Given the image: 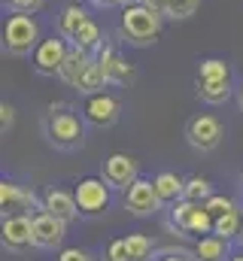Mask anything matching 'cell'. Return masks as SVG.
Returning a JSON list of instances; mask_svg holds the SVG:
<instances>
[{
    "label": "cell",
    "mask_w": 243,
    "mask_h": 261,
    "mask_svg": "<svg viewBox=\"0 0 243 261\" xmlns=\"http://www.w3.org/2000/svg\"><path fill=\"white\" fill-rule=\"evenodd\" d=\"M94 58H98V64L104 67V73H107V82L110 85H131L134 79H137V70L134 64L119 55L113 46H101L98 52H94Z\"/></svg>",
    "instance_id": "cell-12"
},
{
    "label": "cell",
    "mask_w": 243,
    "mask_h": 261,
    "mask_svg": "<svg viewBox=\"0 0 243 261\" xmlns=\"http://www.w3.org/2000/svg\"><path fill=\"white\" fill-rule=\"evenodd\" d=\"M213 234H216V237H225V240L237 237V234H240V213L231 210V213H225V216H216Z\"/></svg>",
    "instance_id": "cell-26"
},
{
    "label": "cell",
    "mask_w": 243,
    "mask_h": 261,
    "mask_svg": "<svg viewBox=\"0 0 243 261\" xmlns=\"http://www.w3.org/2000/svg\"><path fill=\"white\" fill-rule=\"evenodd\" d=\"M131 3H140V0H119V6H131Z\"/></svg>",
    "instance_id": "cell-36"
},
{
    "label": "cell",
    "mask_w": 243,
    "mask_h": 261,
    "mask_svg": "<svg viewBox=\"0 0 243 261\" xmlns=\"http://www.w3.org/2000/svg\"><path fill=\"white\" fill-rule=\"evenodd\" d=\"M201 79H231V64L225 58H204L198 64V73Z\"/></svg>",
    "instance_id": "cell-22"
},
{
    "label": "cell",
    "mask_w": 243,
    "mask_h": 261,
    "mask_svg": "<svg viewBox=\"0 0 243 261\" xmlns=\"http://www.w3.org/2000/svg\"><path fill=\"white\" fill-rule=\"evenodd\" d=\"M12 122H15V110L3 100V103H0V130L6 134V130L12 128Z\"/></svg>",
    "instance_id": "cell-31"
},
{
    "label": "cell",
    "mask_w": 243,
    "mask_h": 261,
    "mask_svg": "<svg viewBox=\"0 0 243 261\" xmlns=\"http://www.w3.org/2000/svg\"><path fill=\"white\" fill-rule=\"evenodd\" d=\"M0 210L3 216H15V213H31V210H40V197L28 189H21L18 182L12 179H3L0 182ZM34 216V213H31Z\"/></svg>",
    "instance_id": "cell-14"
},
{
    "label": "cell",
    "mask_w": 243,
    "mask_h": 261,
    "mask_svg": "<svg viewBox=\"0 0 243 261\" xmlns=\"http://www.w3.org/2000/svg\"><path fill=\"white\" fill-rule=\"evenodd\" d=\"M3 246L15 252L34 246V216L31 213L3 216Z\"/></svg>",
    "instance_id": "cell-11"
},
{
    "label": "cell",
    "mask_w": 243,
    "mask_h": 261,
    "mask_svg": "<svg viewBox=\"0 0 243 261\" xmlns=\"http://www.w3.org/2000/svg\"><path fill=\"white\" fill-rule=\"evenodd\" d=\"M234 97H237V107H240V113H243V82L237 85V91H234Z\"/></svg>",
    "instance_id": "cell-33"
},
{
    "label": "cell",
    "mask_w": 243,
    "mask_h": 261,
    "mask_svg": "<svg viewBox=\"0 0 243 261\" xmlns=\"http://www.w3.org/2000/svg\"><path fill=\"white\" fill-rule=\"evenodd\" d=\"M91 64H94V52H85V49H79V46L70 43V52H67V61L61 64L58 79L64 85H70V88H79L82 79H85V73L91 70Z\"/></svg>",
    "instance_id": "cell-15"
},
{
    "label": "cell",
    "mask_w": 243,
    "mask_h": 261,
    "mask_svg": "<svg viewBox=\"0 0 243 261\" xmlns=\"http://www.w3.org/2000/svg\"><path fill=\"white\" fill-rule=\"evenodd\" d=\"M228 261H243V252H237V255H231Z\"/></svg>",
    "instance_id": "cell-37"
},
{
    "label": "cell",
    "mask_w": 243,
    "mask_h": 261,
    "mask_svg": "<svg viewBox=\"0 0 243 261\" xmlns=\"http://www.w3.org/2000/svg\"><path fill=\"white\" fill-rule=\"evenodd\" d=\"M152 182H155V192L161 197V203H177L182 197V189H185V179L174 170H161Z\"/></svg>",
    "instance_id": "cell-19"
},
{
    "label": "cell",
    "mask_w": 243,
    "mask_h": 261,
    "mask_svg": "<svg viewBox=\"0 0 243 261\" xmlns=\"http://www.w3.org/2000/svg\"><path fill=\"white\" fill-rule=\"evenodd\" d=\"M40 6H43V0H6V9L9 12H31L34 15Z\"/></svg>",
    "instance_id": "cell-29"
},
{
    "label": "cell",
    "mask_w": 243,
    "mask_h": 261,
    "mask_svg": "<svg viewBox=\"0 0 243 261\" xmlns=\"http://www.w3.org/2000/svg\"><path fill=\"white\" fill-rule=\"evenodd\" d=\"M58 261H94L85 249H79V246H70V249H61L58 252Z\"/></svg>",
    "instance_id": "cell-30"
},
{
    "label": "cell",
    "mask_w": 243,
    "mask_h": 261,
    "mask_svg": "<svg viewBox=\"0 0 243 261\" xmlns=\"http://www.w3.org/2000/svg\"><path fill=\"white\" fill-rule=\"evenodd\" d=\"M43 134L55 149L73 152L85 143V119H79L70 103H52L43 116Z\"/></svg>",
    "instance_id": "cell-1"
},
{
    "label": "cell",
    "mask_w": 243,
    "mask_h": 261,
    "mask_svg": "<svg viewBox=\"0 0 243 261\" xmlns=\"http://www.w3.org/2000/svg\"><path fill=\"white\" fill-rule=\"evenodd\" d=\"M88 3H94V6H113V3H119V0H88Z\"/></svg>",
    "instance_id": "cell-34"
},
{
    "label": "cell",
    "mask_w": 243,
    "mask_h": 261,
    "mask_svg": "<svg viewBox=\"0 0 243 261\" xmlns=\"http://www.w3.org/2000/svg\"><path fill=\"white\" fill-rule=\"evenodd\" d=\"M204 206L210 210V216H213V219H216V216H225V213H231V210H237L231 197H225V195H216V192H213V195H210L207 200H204Z\"/></svg>",
    "instance_id": "cell-27"
},
{
    "label": "cell",
    "mask_w": 243,
    "mask_h": 261,
    "mask_svg": "<svg viewBox=\"0 0 243 261\" xmlns=\"http://www.w3.org/2000/svg\"><path fill=\"white\" fill-rule=\"evenodd\" d=\"M121 103L116 94L110 91H94V94H85V103H82V119L94 128H113L119 122Z\"/></svg>",
    "instance_id": "cell-8"
},
{
    "label": "cell",
    "mask_w": 243,
    "mask_h": 261,
    "mask_svg": "<svg viewBox=\"0 0 243 261\" xmlns=\"http://www.w3.org/2000/svg\"><path fill=\"white\" fill-rule=\"evenodd\" d=\"M88 18H91V15L85 12V6H79V3H67V6L61 9V15H58V34L73 43L76 34L82 31V24H85Z\"/></svg>",
    "instance_id": "cell-18"
},
{
    "label": "cell",
    "mask_w": 243,
    "mask_h": 261,
    "mask_svg": "<svg viewBox=\"0 0 243 261\" xmlns=\"http://www.w3.org/2000/svg\"><path fill=\"white\" fill-rule=\"evenodd\" d=\"M171 219H174V225L185 231V234H213V225H216V219L210 216V210L204 206V203H195V200H185L180 197L177 203H174V210H171Z\"/></svg>",
    "instance_id": "cell-6"
},
{
    "label": "cell",
    "mask_w": 243,
    "mask_h": 261,
    "mask_svg": "<svg viewBox=\"0 0 243 261\" xmlns=\"http://www.w3.org/2000/svg\"><path fill=\"white\" fill-rule=\"evenodd\" d=\"M104 261H131L125 237H116V240H110V246H107V252H104Z\"/></svg>",
    "instance_id": "cell-28"
},
{
    "label": "cell",
    "mask_w": 243,
    "mask_h": 261,
    "mask_svg": "<svg viewBox=\"0 0 243 261\" xmlns=\"http://www.w3.org/2000/svg\"><path fill=\"white\" fill-rule=\"evenodd\" d=\"M140 3H146L149 9H155V12H161V15H164V0H140Z\"/></svg>",
    "instance_id": "cell-32"
},
{
    "label": "cell",
    "mask_w": 243,
    "mask_h": 261,
    "mask_svg": "<svg viewBox=\"0 0 243 261\" xmlns=\"http://www.w3.org/2000/svg\"><path fill=\"white\" fill-rule=\"evenodd\" d=\"M73 46H79V49H85V52H98V49L104 46V43H101V24H98L94 18H88V21L82 24V31L76 34Z\"/></svg>",
    "instance_id": "cell-21"
},
{
    "label": "cell",
    "mask_w": 243,
    "mask_h": 261,
    "mask_svg": "<svg viewBox=\"0 0 243 261\" xmlns=\"http://www.w3.org/2000/svg\"><path fill=\"white\" fill-rule=\"evenodd\" d=\"M225 137V128L222 122L213 116V113H201V116H191L188 125H185V140L191 149L198 152H213Z\"/></svg>",
    "instance_id": "cell-7"
},
{
    "label": "cell",
    "mask_w": 243,
    "mask_h": 261,
    "mask_svg": "<svg viewBox=\"0 0 243 261\" xmlns=\"http://www.w3.org/2000/svg\"><path fill=\"white\" fill-rule=\"evenodd\" d=\"M3 3H6V0H3Z\"/></svg>",
    "instance_id": "cell-38"
},
{
    "label": "cell",
    "mask_w": 243,
    "mask_h": 261,
    "mask_svg": "<svg viewBox=\"0 0 243 261\" xmlns=\"http://www.w3.org/2000/svg\"><path fill=\"white\" fill-rule=\"evenodd\" d=\"M125 206L134 216H152V213H158L161 210V197L155 192V182L152 179H134L125 189Z\"/></svg>",
    "instance_id": "cell-9"
},
{
    "label": "cell",
    "mask_w": 243,
    "mask_h": 261,
    "mask_svg": "<svg viewBox=\"0 0 243 261\" xmlns=\"http://www.w3.org/2000/svg\"><path fill=\"white\" fill-rule=\"evenodd\" d=\"M210 195H213V186H210V179H204V176H188V179H185V189H182V197H185V200L204 203Z\"/></svg>",
    "instance_id": "cell-25"
},
{
    "label": "cell",
    "mask_w": 243,
    "mask_h": 261,
    "mask_svg": "<svg viewBox=\"0 0 243 261\" xmlns=\"http://www.w3.org/2000/svg\"><path fill=\"white\" fill-rule=\"evenodd\" d=\"M67 237V222L46 213V210H37L34 213V246L40 249H55L64 243Z\"/></svg>",
    "instance_id": "cell-10"
},
{
    "label": "cell",
    "mask_w": 243,
    "mask_h": 261,
    "mask_svg": "<svg viewBox=\"0 0 243 261\" xmlns=\"http://www.w3.org/2000/svg\"><path fill=\"white\" fill-rule=\"evenodd\" d=\"M125 243H128V255H131V261H149L152 258L155 243H152L146 234H128Z\"/></svg>",
    "instance_id": "cell-23"
},
{
    "label": "cell",
    "mask_w": 243,
    "mask_h": 261,
    "mask_svg": "<svg viewBox=\"0 0 243 261\" xmlns=\"http://www.w3.org/2000/svg\"><path fill=\"white\" fill-rule=\"evenodd\" d=\"M40 21L31 12H9L3 21V49L12 58H25L34 55L37 43H40Z\"/></svg>",
    "instance_id": "cell-3"
},
{
    "label": "cell",
    "mask_w": 243,
    "mask_h": 261,
    "mask_svg": "<svg viewBox=\"0 0 243 261\" xmlns=\"http://www.w3.org/2000/svg\"><path fill=\"white\" fill-rule=\"evenodd\" d=\"M101 176H104L113 189H128L134 179H140V167H137V161H134L131 155H125V152H113V155L104 161Z\"/></svg>",
    "instance_id": "cell-13"
},
{
    "label": "cell",
    "mask_w": 243,
    "mask_h": 261,
    "mask_svg": "<svg viewBox=\"0 0 243 261\" xmlns=\"http://www.w3.org/2000/svg\"><path fill=\"white\" fill-rule=\"evenodd\" d=\"M110 182L104 176H82L73 189L76 203H79V213L82 216H101L110 210Z\"/></svg>",
    "instance_id": "cell-5"
},
{
    "label": "cell",
    "mask_w": 243,
    "mask_h": 261,
    "mask_svg": "<svg viewBox=\"0 0 243 261\" xmlns=\"http://www.w3.org/2000/svg\"><path fill=\"white\" fill-rule=\"evenodd\" d=\"M164 31V15L149 9L146 3H131V6H121V34L131 46L143 49V46H152L158 43Z\"/></svg>",
    "instance_id": "cell-2"
},
{
    "label": "cell",
    "mask_w": 243,
    "mask_h": 261,
    "mask_svg": "<svg viewBox=\"0 0 243 261\" xmlns=\"http://www.w3.org/2000/svg\"><path fill=\"white\" fill-rule=\"evenodd\" d=\"M161 261H188V258H185V255H164Z\"/></svg>",
    "instance_id": "cell-35"
},
{
    "label": "cell",
    "mask_w": 243,
    "mask_h": 261,
    "mask_svg": "<svg viewBox=\"0 0 243 261\" xmlns=\"http://www.w3.org/2000/svg\"><path fill=\"white\" fill-rule=\"evenodd\" d=\"M201 0H164V18L171 21H185L198 12Z\"/></svg>",
    "instance_id": "cell-24"
},
{
    "label": "cell",
    "mask_w": 243,
    "mask_h": 261,
    "mask_svg": "<svg viewBox=\"0 0 243 261\" xmlns=\"http://www.w3.org/2000/svg\"><path fill=\"white\" fill-rule=\"evenodd\" d=\"M195 91H198V97L204 103L222 107V103L231 100V94L237 88H231V79H201V76H195Z\"/></svg>",
    "instance_id": "cell-17"
},
{
    "label": "cell",
    "mask_w": 243,
    "mask_h": 261,
    "mask_svg": "<svg viewBox=\"0 0 243 261\" xmlns=\"http://www.w3.org/2000/svg\"><path fill=\"white\" fill-rule=\"evenodd\" d=\"M40 210L58 216V219H64V222H73V219L79 216L76 195H73V192H64V189H55V186L46 189V192L40 195Z\"/></svg>",
    "instance_id": "cell-16"
},
{
    "label": "cell",
    "mask_w": 243,
    "mask_h": 261,
    "mask_svg": "<svg viewBox=\"0 0 243 261\" xmlns=\"http://www.w3.org/2000/svg\"><path fill=\"white\" fill-rule=\"evenodd\" d=\"M67 52H70V40L61 37V34H52V37H43L31 55V64L40 76H58L61 64L67 61Z\"/></svg>",
    "instance_id": "cell-4"
},
{
    "label": "cell",
    "mask_w": 243,
    "mask_h": 261,
    "mask_svg": "<svg viewBox=\"0 0 243 261\" xmlns=\"http://www.w3.org/2000/svg\"><path fill=\"white\" fill-rule=\"evenodd\" d=\"M228 252V240L216 237V234H204L195 246V258L198 261H222Z\"/></svg>",
    "instance_id": "cell-20"
}]
</instances>
